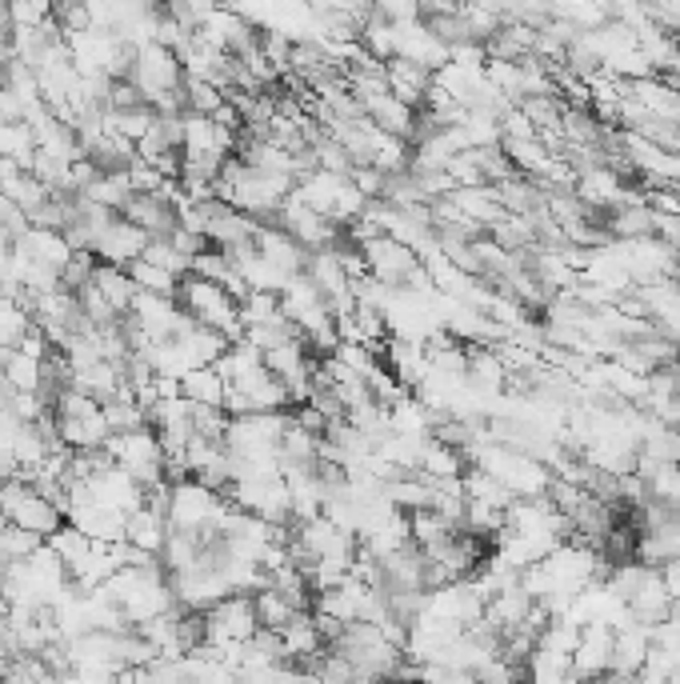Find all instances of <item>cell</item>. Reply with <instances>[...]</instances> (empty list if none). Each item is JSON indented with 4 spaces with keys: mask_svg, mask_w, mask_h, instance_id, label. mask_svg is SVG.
Wrapping results in <instances>:
<instances>
[{
    "mask_svg": "<svg viewBox=\"0 0 680 684\" xmlns=\"http://www.w3.org/2000/svg\"><path fill=\"white\" fill-rule=\"evenodd\" d=\"M177 305L185 308L200 328L220 333L229 345H237V340L244 337L241 301H237L224 285H212V281H200V276H185L177 293Z\"/></svg>",
    "mask_w": 680,
    "mask_h": 684,
    "instance_id": "cell-1",
    "label": "cell"
},
{
    "mask_svg": "<svg viewBox=\"0 0 680 684\" xmlns=\"http://www.w3.org/2000/svg\"><path fill=\"white\" fill-rule=\"evenodd\" d=\"M9 520L17 528H24V533H36V537L44 540V545H49V540L56 537V533H61L64 525H69V516L61 513V508L53 505V501H44V496H36V493H29L21 501V505L12 508L9 513Z\"/></svg>",
    "mask_w": 680,
    "mask_h": 684,
    "instance_id": "cell-12",
    "label": "cell"
},
{
    "mask_svg": "<svg viewBox=\"0 0 680 684\" xmlns=\"http://www.w3.org/2000/svg\"><path fill=\"white\" fill-rule=\"evenodd\" d=\"M180 397L189 400L192 409H224L229 385L217 369H192L180 377Z\"/></svg>",
    "mask_w": 680,
    "mask_h": 684,
    "instance_id": "cell-19",
    "label": "cell"
},
{
    "mask_svg": "<svg viewBox=\"0 0 680 684\" xmlns=\"http://www.w3.org/2000/svg\"><path fill=\"white\" fill-rule=\"evenodd\" d=\"M464 469H469L464 453H457V449H444V444H437L432 436L425 441V449H420L417 473L425 476V481H461Z\"/></svg>",
    "mask_w": 680,
    "mask_h": 684,
    "instance_id": "cell-21",
    "label": "cell"
},
{
    "mask_svg": "<svg viewBox=\"0 0 680 684\" xmlns=\"http://www.w3.org/2000/svg\"><path fill=\"white\" fill-rule=\"evenodd\" d=\"M12 249H17L29 264H44V269H53V273H61L64 264L73 261V249L64 241V232H49V229H29L24 236H17Z\"/></svg>",
    "mask_w": 680,
    "mask_h": 684,
    "instance_id": "cell-13",
    "label": "cell"
},
{
    "mask_svg": "<svg viewBox=\"0 0 680 684\" xmlns=\"http://www.w3.org/2000/svg\"><path fill=\"white\" fill-rule=\"evenodd\" d=\"M140 261L157 264V269H165V273H172V276H189V261L172 249V241H148L145 253H140Z\"/></svg>",
    "mask_w": 680,
    "mask_h": 684,
    "instance_id": "cell-30",
    "label": "cell"
},
{
    "mask_svg": "<svg viewBox=\"0 0 680 684\" xmlns=\"http://www.w3.org/2000/svg\"><path fill=\"white\" fill-rule=\"evenodd\" d=\"M32 328V316L24 313L17 301L0 296V348H17L24 340V333Z\"/></svg>",
    "mask_w": 680,
    "mask_h": 684,
    "instance_id": "cell-27",
    "label": "cell"
},
{
    "mask_svg": "<svg viewBox=\"0 0 680 684\" xmlns=\"http://www.w3.org/2000/svg\"><path fill=\"white\" fill-rule=\"evenodd\" d=\"M257 253H261L276 273L289 276V281L301 276L304 261H308V253H304L301 244H296L284 229H276V224H261V232H257Z\"/></svg>",
    "mask_w": 680,
    "mask_h": 684,
    "instance_id": "cell-10",
    "label": "cell"
},
{
    "mask_svg": "<svg viewBox=\"0 0 680 684\" xmlns=\"http://www.w3.org/2000/svg\"><path fill=\"white\" fill-rule=\"evenodd\" d=\"M172 249H177L185 261H197L200 253H209L212 244H209V236H200V232H189V229H177L172 232Z\"/></svg>",
    "mask_w": 680,
    "mask_h": 684,
    "instance_id": "cell-31",
    "label": "cell"
},
{
    "mask_svg": "<svg viewBox=\"0 0 680 684\" xmlns=\"http://www.w3.org/2000/svg\"><path fill=\"white\" fill-rule=\"evenodd\" d=\"M133 197V185H128V172L125 177H93L84 185V200L88 204H101L108 212H121Z\"/></svg>",
    "mask_w": 680,
    "mask_h": 684,
    "instance_id": "cell-25",
    "label": "cell"
},
{
    "mask_svg": "<svg viewBox=\"0 0 680 684\" xmlns=\"http://www.w3.org/2000/svg\"><path fill=\"white\" fill-rule=\"evenodd\" d=\"M32 157H36V133H32L29 120H21V125H0V160H12V165H21L29 172Z\"/></svg>",
    "mask_w": 680,
    "mask_h": 684,
    "instance_id": "cell-23",
    "label": "cell"
},
{
    "mask_svg": "<svg viewBox=\"0 0 680 684\" xmlns=\"http://www.w3.org/2000/svg\"><path fill=\"white\" fill-rule=\"evenodd\" d=\"M93 288L105 296L108 305H113L116 316H133V305H136V285L128 269H113V264H96L93 273Z\"/></svg>",
    "mask_w": 680,
    "mask_h": 684,
    "instance_id": "cell-20",
    "label": "cell"
},
{
    "mask_svg": "<svg viewBox=\"0 0 680 684\" xmlns=\"http://www.w3.org/2000/svg\"><path fill=\"white\" fill-rule=\"evenodd\" d=\"M41 548H44V540L36 537V533H24V528H17V525L0 537V557H4V565H12V560H32Z\"/></svg>",
    "mask_w": 680,
    "mask_h": 684,
    "instance_id": "cell-28",
    "label": "cell"
},
{
    "mask_svg": "<svg viewBox=\"0 0 680 684\" xmlns=\"http://www.w3.org/2000/svg\"><path fill=\"white\" fill-rule=\"evenodd\" d=\"M84 160H88V169H93L96 177H125L140 157H136V145H128L125 137L105 133V137L84 152Z\"/></svg>",
    "mask_w": 680,
    "mask_h": 684,
    "instance_id": "cell-15",
    "label": "cell"
},
{
    "mask_svg": "<svg viewBox=\"0 0 680 684\" xmlns=\"http://www.w3.org/2000/svg\"><path fill=\"white\" fill-rule=\"evenodd\" d=\"M289 316L281 308L276 293H244L241 301V325L244 328H261V325H284Z\"/></svg>",
    "mask_w": 680,
    "mask_h": 684,
    "instance_id": "cell-26",
    "label": "cell"
},
{
    "mask_svg": "<svg viewBox=\"0 0 680 684\" xmlns=\"http://www.w3.org/2000/svg\"><path fill=\"white\" fill-rule=\"evenodd\" d=\"M96 253H73V261L61 269V293H81V288L93 285V273H96Z\"/></svg>",
    "mask_w": 680,
    "mask_h": 684,
    "instance_id": "cell-29",
    "label": "cell"
},
{
    "mask_svg": "<svg viewBox=\"0 0 680 684\" xmlns=\"http://www.w3.org/2000/svg\"><path fill=\"white\" fill-rule=\"evenodd\" d=\"M649 649H652L649 629H637V624L617 629V641H613V673L637 676L645 669V661H649Z\"/></svg>",
    "mask_w": 680,
    "mask_h": 684,
    "instance_id": "cell-17",
    "label": "cell"
},
{
    "mask_svg": "<svg viewBox=\"0 0 680 684\" xmlns=\"http://www.w3.org/2000/svg\"><path fill=\"white\" fill-rule=\"evenodd\" d=\"M252 612H257V624H261L264 632H276V636H281V632L289 629L296 617H301V612H296L293 604L281 597V592L272 589V585L269 589H261V592H252Z\"/></svg>",
    "mask_w": 680,
    "mask_h": 684,
    "instance_id": "cell-22",
    "label": "cell"
},
{
    "mask_svg": "<svg viewBox=\"0 0 680 684\" xmlns=\"http://www.w3.org/2000/svg\"><path fill=\"white\" fill-rule=\"evenodd\" d=\"M133 85L148 96V105L160 101V96H172L180 93L185 85V69H180V56L160 49V44H145L140 49V61H136V76Z\"/></svg>",
    "mask_w": 680,
    "mask_h": 684,
    "instance_id": "cell-4",
    "label": "cell"
},
{
    "mask_svg": "<svg viewBox=\"0 0 680 684\" xmlns=\"http://www.w3.org/2000/svg\"><path fill=\"white\" fill-rule=\"evenodd\" d=\"M272 224L289 232V236L301 244L304 253H325V249H336V241L345 236V229H336L328 217L313 212L308 204H301L296 197H289V204H284L281 217H276Z\"/></svg>",
    "mask_w": 680,
    "mask_h": 684,
    "instance_id": "cell-3",
    "label": "cell"
},
{
    "mask_svg": "<svg viewBox=\"0 0 680 684\" xmlns=\"http://www.w3.org/2000/svg\"><path fill=\"white\" fill-rule=\"evenodd\" d=\"M148 236L140 229H133L128 221H116L113 229H105L101 236H96L93 253L101 264H113V269H128V264L140 261V253H145Z\"/></svg>",
    "mask_w": 680,
    "mask_h": 684,
    "instance_id": "cell-9",
    "label": "cell"
},
{
    "mask_svg": "<svg viewBox=\"0 0 680 684\" xmlns=\"http://www.w3.org/2000/svg\"><path fill=\"white\" fill-rule=\"evenodd\" d=\"M365 116L373 120V128H377V133H385V137H397V140H405V145H412V133H417V108H408L405 101H397L393 93L380 96L377 105L368 108Z\"/></svg>",
    "mask_w": 680,
    "mask_h": 684,
    "instance_id": "cell-16",
    "label": "cell"
},
{
    "mask_svg": "<svg viewBox=\"0 0 680 684\" xmlns=\"http://www.w3.org/2000/svg\"><path fill=\"white\" fill-rule=\"evenodd\" d=\"M69 525L81 533L84 540H93V545H125V525L128 516L116 513V508H105V505H81L69 513Z\"/></svg>",
    "mask_w": 680,
    "mask_h": 684,
    "instance_id": "cell-8",
    "label": "cell"
},
{
    "mask_svg": "<svg viewBox=\"0 0 680 684\" xmlns=\"http://www.w3.org/2000/svg\"><path fill=\"white\" fill-rule=\"evenodd\" d=\"M168 540V516L157 513V508L140 505L136 513H128L125 525V545L140 548V553H160Z\"/></svg>",
    "mask_w": 680,
    "mask_h": 684,
    "instance_id": "cell-18",
    "label": "cell"
},
{
    "mask_svg": "<svg viewBox=\"0 0 680 684\" xmlns=\"http://www.w3.org/2000/svg\"><path fill=\"white\" fill-rule=\"evenodd\" d=\"M385 76H388V93L405 101L408 108H425V96L432 88V73L429 69H420V64L405 61V56H393L385 64Z\"/></svg>",
    "mask_w": 680,
    "mask_h": 684,
    "instance_id": "cell-14",
    "label": "cell"
},
{
    "mask_svg": "<svg viewBox=\"0 0 680 684\" xmlns=\"http://www.w3.org/2000/svg\"><path fill=\"white\" fill-rule=\"evenodd\" d=\"M121 221L140 229L148 241H172V232L180 229V212H177V204H168V200H160V197H140V192H133L128 204L121 209Z\"/></svg>",
    "mask_w": 680,
    "mask_h": 684,
    "instance_id": "cell-5",
    "label": "cell"
},
{
    "mask_svg": "<svg viewBox=\"0 0 680 684\" xmlns=\"http://www.w3.org/2000/svg\"><path fill=\"white\" fill-rule=\"evenodd\" d=\"M628 609V624H637V629H660V624L672 617V597L665 589V580L660 572H649V577L640 580V589L625 600Z\"/></svg>",
    "mask_w": 680,
    "mask_h": 684,
    "instance_id": "cell-6",
    "label": "cell"
},
{
    "mask_svg": "<svg viewBox=\"0 0 680 684\" xmlns=\"http://www.w3.org/2000/svg\"><path fill=\"white\" fill-rule=\"evenodd\" d=\"M128 276H133L136 293L160 296V301H177L180 281H185V276H172V273H165V269H157V264H145V261L128 264Z\"/></svg>",
    "mask_w": 680,
    "mask_h": 684,
    "instance_id": "cell-24",
    "label": "cell"
},
{
    "mask_svg": "<svg viewBox=\"0 0 680 684\" xmlns=\"http://www.w3.org/2000/svg\"><path fill=\"white\" fill-rule=\"evenodd\" d=\"M613 641H617V629H608V624H600V621L580 629V644H576V653H573L576 681H588V676L613 669Z\"/></svg>",
    "mask_w": 680,
    "mask_h": 684,
    "instance_id": "cell-7",
    "label": "cell"
},
{
    "mask_svg": "<svg viewBox=\"0 0 680 684\" xmlns=\"http://www.w3.org/2000/svg\"><path fill=\"white\" fill-rule=\"evenodd\" d=\"M457 537H461V525H452L449 516L432 513V508L408 516V540H412L425 557H440Z\"/></svg>",
    "mask_w": 680,
    "mask_h": 684,
    "instance_id": "cell-11",
    "label": "cell"
},
{
    "mask_svg": "<svg viewBox=\"0 0 680 684\" xmlns=\"http://www.w3.org/2000/svg\"><path fill=\"white\" fill-rule=\"evenodd\" d=\"M229 501L220 493H209L197 481H177L168 488V528H185V533H200V528L220 525L229 513Z\"/></svg>",
    "mask_w": 680,
    "mask_h": 684,
    "instance_id": "cell-2",
    "label": "cell"
}]
</instances>
